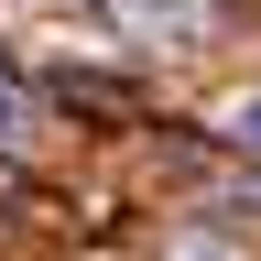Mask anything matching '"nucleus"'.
Instances as JSON below:
<instances>
[{
	"label": "nucleus",
	"instance_id": "nucleus-1",
	"mask_svg": "<svg viewBox=\"0 0 261 261\" xmlns=\"http://www.w3.org/2000/svg\"><path fill=\"white\" fill-rule=\"evenodd\" d=\"M240 142H250V152H261V98H250V109H240Z\"/></svg>",
	"mask_w": 261,
	"mask_h": 261
},
{
	"label": "nucleus",
	"instance_id": "nucleus-2",
	"mask_svg": "<svg viewBox=\"0 0 261 261\" xmlns=\"http://www.w3.org/2000/svg\"><path fill=\"white\" fill-rule=\"evenodd\" d=\"M11 120H22V109H11V87H0V142H22V130H11Z\"/></svg>",
	"mask_w": 261,
	"mask_h": 261
}]
</instances>
